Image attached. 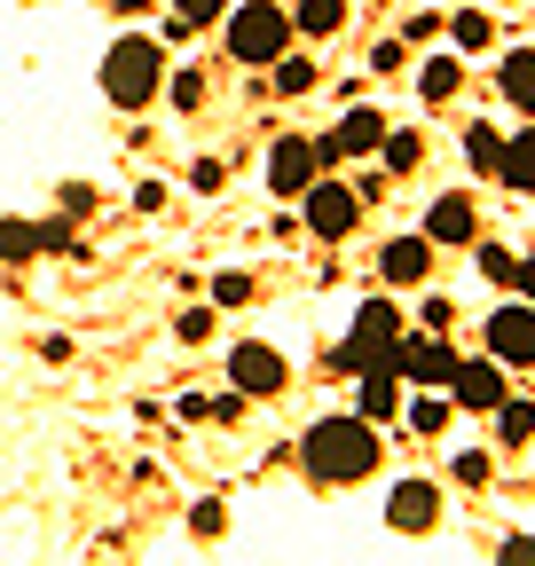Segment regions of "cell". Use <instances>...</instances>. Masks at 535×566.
Returning <instances> with one entry per match:
<instances>
[{
    "instance_id": "20",
    "label": "cell",
    "mask_w": 535,
    "mask_h": 566,
    "mask_svg": "<svg viewBox=\"0 0 535 566\" xmlns=\"http://www.w3.org/2000/svg\"><path fill=\"white\" fill-rule=\"evenodd\" d=\"M449 40H457V48H464V55H481V48H489V40H496V24H489V17H481V9H464V17H449Z\"/></svg>"
},
{
    "instance_id": "26",
    "label": "cell",
    "mask_w": 535,
    "mask_h": 566,
    "mask_svg": "<svg viewBox=\"0 0 535 566\" xmlns=\"http://www.w3.org/2000/svg\"><path fill=\"white\" fill-rule=\"evenodd\" d=\"M307 87H315V63L307 55H284L276 63V95H307Z\"/></svg>"
},
{
    "instance_id": "2",
    "label": "cell",
    "mask_w": 535,
    "mask_h": 566,
    "mask_svg": "<svg viewBox=\"0 0 535 566\" xmlns=\"http://www.w3.org/2000/svg\"><path fill=\"white\" fill-rule=\"evenodd\" d=\"M158 87H166V63H158V40H143V32H126L111 55H103V95L118 103V111H143V103H158Z\"/></svg>"
},
{
    "instance_id": "18",
    "label": "cell",
    "mask_w": 535,
    "mask_h": 566,
    "mask_svg": "<svg viewBox=\"0 0 535 566\" xmlns=\"http://www.w3.org/2000/svg\"><path fill=\"white\" fill-rule=\"evenodd\" d=\"M347 24V0H300L292 9V32H307V40H331Z\"/></svg>"
},
{
    "instance_id": "13",
    "label": "cell",
    "mask_w": 535,
    "mask_h": 566,
    "mask_svg": "<svg viewBox=\"0 0 535 566\" xmlns=\"http://www.w3.org/2000/svg\"><path fill=\"white\" fill-rule=\"evenodd\" d=\"M378 142H386V118L363 103V111H347L339 118V134H331V150H339V158H378Z\"/></svg>"
},
{
    "instance_id": "25",
    "label": "cell",
    "mask_w": 535,
    "mask_h": 566,
    "mask_svg": "<svg viewBox=\"0 0 535 566\" xmlns=\"http://www.w3.org/2000/svg\"><path fill=\"white\" fill-rule=\"evenodd\" d=\"M40 252V229L32 221H0V260H32Z\"/></svg>"
},
{
    "instance_id": "19",
    "label": "cell",
    "mask_w": 535,
    "mask_h": 566,
    "mask_svg": "<svg viewBox=\"0 0 535 566\" xmlns=\"http://www.w3.org/2000/svg\"><path fill=\"white\" fill-rule=\"evenodd\" d=\"M457 80H464V63H457V55H433V63L418 71V95H426V103H449Z\"/></svg>"
},
{
    "instance_id": "12",
    "label": "cell",
    "mask_w": 535,
    "mask_h": 566,
    "mask_svg": "<svg viewBox=\"0 0 535 566\" xmlns=\"http://www.w3.org/2000/svg\"><path fill=\"white\" fill-rule=\"evenodd\" d=\"M426 244H481L473 197H433V205H426Z\"/></svg>"
},
{
    "instance_id": "10",
    "label": "cell",
    "mask_w": 535,
    "mask_h": 566,
    "mask_svg": "<svg viewBox=\"0 0 535 566\" xmlns=\"http://www.w3.org/2000/svg\"><path fill=\"white\" fill-rule=\"evenodd\" d=\"M512 394H504V363H457V378H449V409H504Z\"/></svg>"
},
{
    "instance_id": "33",
    "label": "cell",
    "mask_w": 535,
    "mask_h": 566,
    "mask_svg": "<svg viewBox=\"0 0 535 566\" xmlns=\"http://www.w3.org/2000/svg\"><path fill=\"white\" fill-rule=\"evenodd\" d=\"M174 331H181V346H189V338H206V331H213V315H206V307H181Z\"/></svg>"
},
{
    "instance_id": "34",
    "label": "cell",
    "mask_w": 535,
    "mask_h": 566,
    "mask_svg": "<svg viewBox=\"0 0 535 566\" xmlns=\"http://www.w3.org/2000/svg\"><path fill=\"white\" fill-rule=\"evenodd\" d=\"M189 527H197V535H221V527H229V512H221V504H197V512H189Z\"/></svg>"
},
{
    "instance_id": "23",
    "label": "cell",
    "mask_w": 535,
    "mask_h": 566,
    "mask_svg": "<svg viewBox=\"0 0 535 566\" xmlns=\"http://www.w3.org/2000/svg\"><path fill=\"white\" fill-rule=\"evenodd\" d=\"M229 17V0H174V32H206Z\"/></svg>"
},
{
    "instance_id": "11",
    "label": "cell",
    "mask_w": 535,
    "mask_h": 566,
    "mask_svg": "<svg viewBox=\"0 0 535 566\" xmlns=\"http://www.w3.org/2000/svg\"><path fill=\"white\" fill-rule=\"evenodd\" d=\"M386 520H394V535H426V527L441 520V488H433V480H401V488L386 495Z\"/></svg>"
},
{
    "instance_id": "1",
    "label": "cell",
    "mask_w": 535,
    "mask_h": 566,
    "mask_svg": "<svg viewBox=\"0 0 535 566\" xmlns=\"http://www.w3.org/2000/svg\"><path fill=\"white\" fill-rule=\"evenodd\" d=\"M300 464H307V480H323V488L370 480V472H378V424H363L355 409H347V417H315L307 441H300Z\"/></svg>"
},
{
    "instance_id": "9",
    "label": "cell",
    "mask_w": 535,
    "mask_h": 566,
    "mask_svg": "<svg viewBox=\"0 0 535 566\" xmlns=\"http://www.w3.org/2000/svg\"><path fill=\"white\" fill-rule=\"evenodd\" d=\"M229 386L252 401V394H284V354L276 346H229Z\"/></svg>"
},
{
    "instance_id": "14",
    "label": "cell",
    "mask_w": 535,
    "mask_h": 566,
    "mask_svg": "<svg viewBox=\"0 0 535 566\" xmlns=\"http://www.w3.org/2000/svg\"><path fill=\"white\" fill-rule=\"evenodd\" d=\"M394 409H401V378H394V370H363V386H355V417H363V424H386Z\"/></svg>"
},
{
    "instance_id": "31",
    "label": "cell",
    "mask_w": 535,
    "mask_h": 566,
    "mask_svg": "<svg viewBox=\"0 0 535 566\" xmlns=\"http://www.w3.org/2000/svg\"><path fill=\"white\" fill-rule=\"evenodd\" d=\"M457 480H464V488H489V480H496V464L473 449V457H457Z\"/></svg>"
},
{
    "instance_id": "35",
    "label": "cell",
    "mask_w": 535,
    "mask_h": 566,
    "mask_svg": "<svg viewBox=\"0 0 535 566\" xmlns=\"http://www.w3.org/2000/svg\"><path fill=\"white\" fill-rule=\"evenodd\" d=\"M370 71H401V40H378L370 48Z\"/></svg>"
},
{
    "instance_id": "16",
    "label": "cell",
    "mask_w": 535,
    "mask_h": 566,
    "mask_svg": "<svg viewBox=\"0 0 535 566\" xmlns=\"http://www.w3.org/2000/svg\"><path fill=\"white\" fill-rule=\"evenodd\" d=\"M496 95H504L512 111H535V48H512V55L496 63Z\"/></svg>"
},
{
    "instance_id": "5",
    "label": "cell",
    "mask_w": 535,
    "mask_h": 566,
    "mask_svg": "<svg viewBox=\"0 0 535 566\" xmlns=\"http://www.w3.org/2000/svg\"><path fill=\"white\" fill-rule=\"evenodd\" d=\"M323 166H339L331 134H323V142H307V134H284V142H276V158H268V189H276V197H307V189L323 181Z\"/></svg>"
},
{
    "instance_id": "4",
    "label": "cell",
    "mask_w": 535,
    "mask_h": 566,
    "mask_svg": "<svg viewBox=\"0 0 535 566\" xmlns=\"http://www.w3.org/2000/svg\"><path fill=\"white\" fill-rule=\"evenodd\" d=\"M394 346H401V307L394 300H363V315H355V331H347V346L331 354L339 370H394Z\"/></svg>"
},
{
    "instance_id": "36",
    "label": "cell",
    "mask_w": 535,
    "mask_h": 566,
    "mask_svg": "<svg viewBox=\"0 0 535 566\" xmlns=\"http://www.w3.org/2000/svg\"><path fill=\"white\" fill-rule=\"evenodd\" d=\"M520 292H527V307H535V260H520Z\"/></svg>"
},
{
    "instance_id": "32",
    "label": "cell",
    "mask_w": 535,
    "mask_h": 566,
    "mask_svg": "<svg viewBox=\"0 0 535 566\" xmlns=\"http://www.w3.org/2000/svg\"><path fill=\"white\" fill-rule=\"evenodd\" d=\"M496 558H504V566H535V535H504Z\"/></svg>"
},
{
    "instance_id": "30",
    "label": "cell",
    "mask_w": 535,
    "mask_h": 566,
    "mask_svg": "<svg viewBox=\"0 0 535 566\" xmlns=\"http://www.w3.org/2000/svg\"><path fill=\"white\" fill-rule=\"evenodd\" d=\"M213 300H221V307H244V300H252V275H237V268L213 275Z\"/></svg>"
},
{
    "instance_id": "7",
    "label": "cell",
    "mask_w": 535,
    "mask_h": 566,
    "mask_svg": "<svg viewBox=\"0 0 535 566\" xmlns=\"http://www.w3.org/2000/svg\"><path fill=\"white\" fill-rule=\"evenodd\" d=\"M489 363H504V370H527V363H535V307L504 300V307L489 315Z\"/></svg>"
},
{
    "instance_id": "24",
    "label": "cell",
    "mask_w": 535,
    "mask_h": 566,
    "mask_svg": "<svg viewBox=\"0 0 535 566\" xmlns=\"http://www.w3.org/2000/svg\"><path fill=\"white\" fill-rule=\"evenodd\" d=\"M464 158H473V174H496V166H504V142H496V126H473V134H464Z\"/></svg>"
},
{
    "instance_id": "21",
    "label": "cell",
    "mask_w": 535,
    "mask_h": 566,
    "mask_svg": "<svg viewBox=\"0 0 535 566\" xmlns=\"http://www.w3.org/2000/svg\"><path fill=\"white\" fill-rule=\"evenodd\" d=\"M496 433H504V449L535 441V401H504V409H496Z\"/></svg>"
},
{
    "instance_id": "27",
    "label": "cell",
    "mask_w": 535,
    "mask_h": 566,
    "mask_svg": "<svg viewBox=\"0 0 535 566\" xmlns=\"http://www.w3.org/2000/svg\"><path fill=\"white\" fill-rule=\"evenodd\" d=\"M449 417H457V409H449L441 394H418V401H410V424H418V433H441Z\"/></svg>"
},
{
    "instance_id": "22",
    "label": "cell",
    "mask_w": 535,
    "mask_h": 566,
    "mask_svg": "<svg viewBox=\"0 0 535 566\" xmlns=\"http://www.w3.org/2000/svg\"><path fill=\"white\" fill-rule=\"evenodd\" d=\"M378 150H386V174H410V166L426 158V142H418V134H401V126H386Z\"/></svg>"
},
{
    "instance_id": "29",
    "label": "cell",
    "mask_w": 535,
    "mask_h": 566,
    "mask_svg": "<svg viewBox=\"0 0 535 566\" xmlns=\"http://www.w3.org/2000/svg\"><path fill=\"white\" fill-rule=\"evenodd\" d=\"M481 275H489V283H504V292H512V283H520V260H512L504 244H481Z\"/></svg>"
},
{
    "instance_id": "28",
    "label": "cell",
    "mask_w": 535,
    "mask_h": 566,
    "mask_svg": "<svg viewBox=\"0 0 535 566\" xmlns=\"http://www.w3.org/2000/svg\"><path fill=\"white\" fill-rule=\"evenodd\" d=\"M166 95H174L181 111H197V103H206V71H197V63H189V71H174V80H166Z\"/></svg>"
},
{
    "instance_id": "15",
    "label": "cell",
    "mask_w": 535,
    "mask_h": 566,
    "mask_svg": "<svg viewBox=\"0 0 535 566\" xmlns=\"http://www.w3.org/2000/svg\"><path fill=\"white\" fill-rule=\"evenodd\" d=\"M378 268H386V283H426V268H433V244H426V237H394V244L378 252Z\"/></svg>"
},
{
    "instance_id": "17",
    "label": "cell",
    "mask_w": 535,
    "mask_h": 566,
    "mask_svg": "<svg viewBox=\"0 0 535 566\" xmlns=\"http://www.w3.org/2000/svg\"><path fill=\"white\" fill-rule=\"evenodd\" d=\"M496 181H504V189H527V197H535V126L504 142V166H496Z\"/></svg>"
},
{
    "instance_id": "8",
    "label": "cell",
    "mask_w": 535,
    "mask_h": 566,
    "mask_svg": "<svg viewBox=\"0 0 535 566\" xmlns=\"http://www.w3.org/2000/svg\"><path fill=\"white\" fill-rule=\"evenodd\" d=\"M300 205H307V229H315L323 244H339V237L355 229V212H363V197H355L347 181H315Z\"/></svg>"
},
{
    "instance_id": "3",
    "label": "cell",
    "mask_w": 535,
    "mask_h": 566,
    "mask_svg": "<svg viewBox=\"0 0 535 566\" xmlns=\"http://www.w3.org/2000/svg\"><path fill=\"white\" fill-rule=\"evenodd\" d=\"M221 24H229V55H237L244 71H276V63L292 55V17L268 9V0H244V9H229Z\"/></svg>"
},
{
    "instance_id": "6",
    "label": "cell",
    "mask_w": 535,
    "mask_h": 566,
    "mask_svg": "<svg viewBox=\"0 0 535 566\" xmlns=\"http://www.w3.org/2000/svg\"><path fill=\"white\" fill-rule=\"evenodd\" d=\"M394 378H410V386L441 394V386L457 378V354H449V338H441V331H418V338H401V346H394Z\"/></svg>"
}]
</instances>
